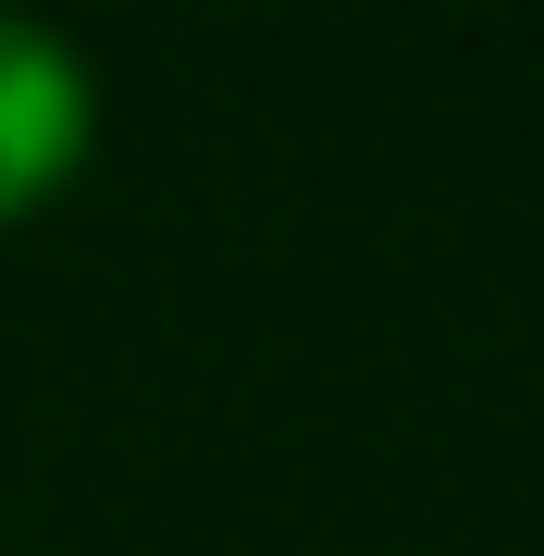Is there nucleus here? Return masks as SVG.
<instances>
[{
    "label": "nucleus",
    "instance_id": "1",
    "mask_svg": "<svg viewBox=\"0 0 544 556\" xmlns=\"http://www.w3.org/2000/svg\"><path fill=\"white\" fill-rule=\"evenodd\" d=\"M87 124H100L87 62L62 50L50 25L0 13V223H25V211L87 161Z\"/></svg>",
    "mask_w": 544,
    "mask_h": 556
}]
</instances>
